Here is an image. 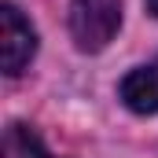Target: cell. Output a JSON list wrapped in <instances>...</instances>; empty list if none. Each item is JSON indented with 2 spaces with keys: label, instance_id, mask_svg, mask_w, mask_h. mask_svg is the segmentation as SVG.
<instances>
[{
  "label": "cell",
  "instance_id": "obj_1",
  "mask_svg": "<svg viewBox=\"0 0 158 158\" xmlns=\"http://www.w3.org/2000/svg\"><path fill=\"white\" fill-rule=\"evenodd\" d=\"M121 30V0H70V37L81 52H103Z\"/></svg>",
  "mask_w": 158,
  "mask_h": 158
},
{
  "label": "cell",
  "instance_id": "obj_2",
  "mask_svg": "<svg viewBox=\"0 0 158 158\" xmlns=\"http://www.w3.org/2000/svg\"><path fill=\"white\" fill-rule=\"evenodd\" d=\"M37 52V33L33 26L22 19V11L15 4H4L0 7V59H4V74H22L30 66Z\"/></svg>",
  "mask_w": 158,
  "mask_h": 158
},
{
  "label": "cell",
  "instance_id": "obj_3",
  "mask_svg": "<svg viewBox=\"0 0 158 158\" xmlns=\"http://www.w3.org/2000/svg\"><path fill=\"white\" fill-rule=\"evenodd\" d=\"M121 103L136 114H158V66H136L121 77Z\"/></svg>",
  "mask_w": 158,
  "mask_h": 158
},
{
  "label": "cell",
  "instance_id": "obj_4",
  "mask_svg": "<svg viewBox=\"0 0 158 158\" xmlns=\"http://www.w3.org/2000/svg\"><path fill=\"white\" fill-rule=\"evenodd\" d=\"M0 158H55L48 155V147L40 143V136L22 125V121H11L4 129V143H0Z\"/></svg>",
  "mask_w": 158,
  "mask_h": 158
},
{
  "label": "cell",
  "instance_id": "obj_5",
  "mask_svg": "<svg viewBox=\"0 0 158 158\" xmlns=\"http://www.w3.org/2000/svg\"><path fill=\"white\" fill-rule=\"evenodd\" d=\"M143 4H147V11H151V15L158 19V0H143Z\"/></svg>",
  "mask_w": 158,
  "mask_h": 158
}]
</instances>
